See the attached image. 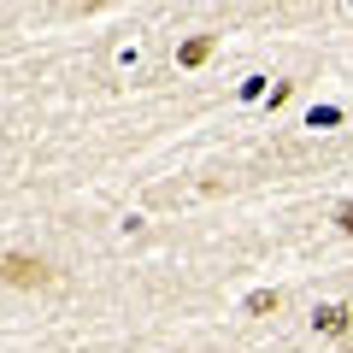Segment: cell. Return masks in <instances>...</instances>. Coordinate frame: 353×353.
Here are the masks:
<instances>
[{"label": "cell", "instance_id": "obj_1", "mask_svg": "<svg viewBox=\"0 0 353 353\" xmlns=\"http://www.w3.org/2000/svg\"><path fill=\"white\" fill-rule=\"evenodd\" d=\"M48 277L53 271L41 259H30V253H6V259H0V283H12V289H41Z\"/></svg>", "mask_w": 353, "mask_h": 353}, {"label": "cell", "instance_id": "obj_2", "mask_svg": "<svg viewBox=\"0 0 353 353\" xmlns=\"http://www.w3.org/2000/svg\"><path fill=\"white\" fill-rule=\"evenodd\" d=\"M312 324L318 330H324V336H347V306H318V312H312Z\"/></svg>", "mask_w": 353, "mask_h": 353}, {"label": "cell", "instance_id": "obj_3", "mask_svg": "<svg viewBox=\"0 0 353 353\" xmlns=\"http://www.w3.org/2000/svg\"><path fill=\"white\" fill-rule=\"evenodd\" d=\"M183 65H206L212 59V36H194V41H183V53H176Z\"/></svg>", "mask_w": 353, "mask_h": 353}, {"label": "cell", "instance_id": "obj_4", "mask_svg": "<svg viewBox=\"0 0 353 353\" xmlns=\"http://www.w3.org/2000/svg\"><path fill=\"white\" fill-rule=\"evenodd\" d=\"M277 306H283V294H277V289H259V294H248V312H253V318H271Z\"/></svg>", "mask_w": 353, "mask_h": 353}]
</instances>
